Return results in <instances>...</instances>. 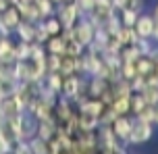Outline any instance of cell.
Masks as SVG:
<instances>
[{"label":"cell","mask_w":158,"mask_h":154,"mask_svg":"<svg viewBox=\"0 0 158 154\" xmlns=\"http://www.w3.org/2000/svg\"><path fill=\"white\" fill-rule=\"evenodd\" d=\"M154 23H156V19L152 17V13H139L137 19H135V25L133 29L135 33L139 35V38H152V29H154Z\"/></svg>","instance_id":"cell-6"},{"label":"cell","mask_w":158,"mask_h":154,"mask_svg":"<svg viewBox=\"0 0 158 154\" xmlns=\"http://www.w3.org/2000/svg\"><path fill=\"white\" fill-rule=\"evenodd\" d=\"M42 46H44L46 52H50V54H64V50H67V40L63 38V33H58V35H50Z\"/></svg>","instance_id":"cell-8"},{"label":"cell","mask_w":158,"mask_h":154,"mask_svg":"<svg viewBox=\"0 0 158 154\" xmlns=\"http://www.w3.org/2000/svg\"><path fill=\"white\" fill-rule=\"evenodd\" d=\"M96 138H98V152H104V154H123V152H127V144H123V142L112 133L110 125H100V127L96 129Z\"/></svg>","instance_id":"cell-1"},{"label":"cell","mask_w":158,"mask_h":154,"mask_svg":"<svg viewBox=\"0 0 158 154\" xmlns=\"http://www.w3.org/2000/svg\"><path fill=\"white\" fill-rule=\"evenodd\" d=\"M117 114H131V94H125V96H114L112 102L108 104Z\"/></svg>","instance_id":"cell-10"},{"label":"cell","mask_w":158,"mask_h":154,"mask_svg":"<svg viewBox=\"0 0 158 154\" xmlns=\"http://www.w3.org/2000/svg\"><path fill=\"white\" fill-rule=\"evenodd\" d=\"M152 42H154V44H158V21L154 23V29H152Z\"/></svg>","instance_id":"cell-18"},{"label":"cell","mask_w":158,"mask_h":154,"mask_svg":"<svg viewBox=\"0 0 158 154\" xmlns=\"http://www.w3.org/2000/svg\"><path fill=\"white\" fill-rule=\"evenodd\" d=\"M150 13H152V17H154V19H156V21H158V0H156V2H154V4H152Z\"/></svg>","instance_id":"cell-19"},{"label":"cell","mask_w":158,"mask_h":154,"mask_svg":"<svg viewBox=\"0 0 158 154\" xmlns=\"http://www.w3.org/2000/svg\"><path fill=\"white\" fill-rule=\"evenodd\" d=\"M114 38L118 40V44H121V46H127V44H135L139 35L135 33L133 27H127V25H123V27H121V29L114 33Z\"/></svg>","instance_id":"cell-11"},{"label":"cell","mask_w":158,"mask_h":154,"mask_svg":"<svg viewBox=\"0 0 158 154\" xmlns=\"http://www.w3.org/2000/svg\"><path fill=\"white\" fill-rule=\"evenodd\" d=\"M146 104H148V102H146V98H143L139 92H131V114H133V117L139 113Z\"/></svg>","instance_id":"cell-15"},{"label":"cell","mask_w":158,"mask_h":154,"mask_svg":"<svg viewBox=\"0 0 158 154\" xmlns=\"http://www.w3.org/2000/svg\"><path fill=\"white\" fill-rule=\"evenodd\" d=\"M135 119H142V121L154 123V106H152V104H146L142 110H139V113L135 114Z\"/></svg>","instance_id":"cell-16"},{"label":"cell","mask_w":158,"mask_h":154,"mask_svg":"<svg viewBox=\"0 0 158 154\" xmlns=\"http://www.w3.org/2000/svg\"><path fill=\"white\" fill-rule=\"evenodd\" d=\"M154 77L158 79V60H156V67H154Z\"/></svg>","instance_id":"cell-21"},{"label":"cell","mask_w":158,"mask_h":154,"mask_svg":"<svg viewBox=\"0 0 158 154\" xmlns=\"http://www.w3.org/2000/svg\"><path fill=\"white\" fill-rule=\"evenodd\" d=\"M77 114H79V129H98L100 127L98 117H94L89 113H81V110H77Z\"/></svg>","instance_id":"cell-13"},{"label":"cell","mask_w":158,"mask_h":154,"mask_svg":"<svg viewBox=\"0 0 158 154\" xmlns=\"http://www.w3.org/2000/svg\"><path fill=\"white\" fill-rule=\"evenodd\" d=\"M42 23H44V27H46L48 35H58V33H63V23H60V19L56 15H50L46 17V19H42Z\"/></svg>","instance_id":"cell-12"},{"label":"cell","mask_w":158,"mask_h":154,"mask_svg":"<svg viewBox=\"0 0 158 154\" xmlns=\"http://www.w3.org/2000/svg\"><path fill=\"white\" fill-rule=\"evenodd\" d=\"M154 123L150 121H142V119H135L133 117V127H131V133H129V139H127V146H142L146 142H150L152 135H154Z\"/></svg>","instance_id":"cell-2"},{"label":"cell","mask_w":158,"mask_h":154,"mask_svg":"<svg viewBox=\"0 0 158 154\" xmlns=\"http://www.w3.org/2000/svg\"><path fill=\"white\" fill-rule=\"evenodd\" d=\"M131 127H133V114H117L110 123L112 133H114L123 144H127L129 133H131Z\"/></svg>","instance_id":"cell-5"},{"label":"cell","mask_w":158,"mask_h":154,"mask_svg":"<svg viewBox=\"0 0 158 154\" xmlns=\"http://www.w3.org/2000/svg\"><path fill=\"white\" fill-rule=\"evenodd\" d=\"M154 125H158V104H154Z\"/></svg>","instance_id":"cell-20"},{"label":"cell","mask_w":158,"mask_h":154,"mask_svg":"<svg viewBox=\"0 0 158 154\" xmlns=\"http://www.w3.org/2000/svg\"><path fill=\"white\" fill-rule=\"evenodd\" d=\"M123 8H131L135 13H142V10H146V0H125Z\"/></svg>","instance_id":"cell-17"},{"label":"cell","mask_w":158,"mask_h":154,"mask_svg":"<svg viewBox=\"0 0 158 154\" xmlns=\"http://www.w3.org/2000/svg\"><path fill=\"white\" fill-rule=\"evenodd\" d=\"M143 98H146V102L148 104H158V79L154 77V75H150V77H146V85H143V89L139 92Z\"/></svg>","instance_id":"cell-7"},{"label":"cell","mask_w":158,"mask_h":154,"mask_svg":"<svg viewBox=\"0 0 158 154\" xmlns=\"http://www.w3.org/2000/svg\"><path fill=\"white\" fill-rule=\"evenodd\" d=\"M52 2H54L56 6H58V4H63V2H67V0H52Z\"/></svg>","instance_id":"cell-22"},{"label":"cell","mask_w":158,"mask_h":154,"mask_svg":"<svg viewBox=\"0 0 158 154\" xmlns=\"http://www.w3.org/2000/svg\"><path fill=\"white\" fill-rule=\"evenodd\" d=\"M137 15H139V13H135V10H131V8H121V10H118L121 23L127 25V27H133V25H135V19H137Z\"/></svg>","instance_id":"cell-14"},{"label":"cell","mask_w":158,"mask_h":154,"mask_svg":"<svg viewBox=\"0 0 158 154\" xmlns=\"http://www.w3.org/2000/svg\"><path fill=\"white\" fill-rule=\"evenodd\" d=\"M133 63H135V71H137V75H142V77H150V75H154V67H156V63H154L148 54H139Z\"/></svg>","instance_id":"cell-9"},{"label":"cell","mask_w":158,"mask_h":154,"mask_svg":"<svg viewBox=\"0 0 158 154\" xmlns=\"http://www.w3.org/2000/svg\"><path fill=\"white\" fill-rule=\"evenodd\" d=\"M56 17L60 19L64 29H69V27H73L83 17V10H81V6H79L75 0H67L63 4H58V15Z\"/></svg>","instance_id":"cell-4"},{"label":"cell","mask_w":158,"mask_h":154,"mask_svg":"<svg viewBox=\"0 0 158 154\" xmlns=\"http://www.w3.org/2000/svg\"><path fill=\"white\" fill-rule=\"evenodd\" d=\"M69 31H71V38L75 42H79L81 46H89L92 44V40H94V31H96V25L87 19L85 15L79 19L77 23L73 25V27H69Z\"/></svg>","instance_id":"cell-3"}]
</instances>
